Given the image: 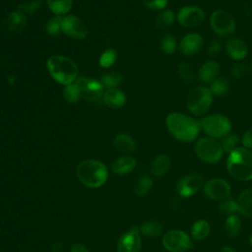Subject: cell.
<instances>
[{"label":"cell","mask_w":252,"mask_h":252,"mask_svg":"<svg viewBox=\"0 0 252 252\" xmlns=\"http://www.w3.org/2000/svg\"><path fill=\"white\" fill-rule=\"evenodd\" d=\"M165 125L170 135L182 143L196 141L200 132V121L185 113L170 112L165 118Z\"/></svg>","instance_id":"6da1fadb"},{"label":"cell","mask_w":252,"mask_h":252,"mask_svg":"<svg viewBox=\"0 0 252 252\" xmlns=\"http://www.w3.org/2000/svg\"><path fill=\"white\" fill-rule=\"evenodd\" d=\"M228 173L238 181L252 180V151L238 147L226 158Z\"/></svg>","instance_id":"7a4b0ae2"},{"label":"cell","mask_w":252,"mask_h":252,"mask_svg":"<svg viewBox=\"0 0 252 252\" xmlns=\"http://www.w3.org/2000/svg\"><path fill=\"white\" fill-rule=\"evenodd\" d=\"M76 174L80 182L89 188H98L108 178L106 165L95 159H85L81 161L77 165Z\"/></svg>","instance_id":"3957f363"},{"label":"cell","mask_w":252,"mask_h":252,"mask_svg":"<svg viewBox=\"0 0 252 252\" xmlns=\"http://www.w3.org/2000/svg\"><path fill=\"white\" fill-rule=\"evenodd\" d=\"M46 67L51 77L59 84L67 86L77 78L78 67L76 63L62 55H52L46 61Z\"/></svg>","instance_id":"277c9868"},{"label":"cell","mask_w":252,"mask_h":252,"mask_svg":"<svg viewBox=\"0 0 252 252\" xmlns=\"http://www.w3.org/2000/svg\"><path fill=\"white\" fill-rule=\"evenodd\" d=\"M213 94L205 86L192 88L186 97V106L194 116L205 115L212 106Z\"/></svg>","instance_id":"5b68a950"},{"label":"cell","mask_w":252,"mask_h":252,"mask_svg":"<svg viewBox=\"0 0 252 252\" xmlns=\"http://www.w3.org/2000/svg\"><path fill=\"white\" fill-rule=\"evenodd\" d=\"M199 121L201 129L207 134V136L218 140H220L230 133L232 127L230 119L220 113L206 115Z\"/></svg>","instance_id":"8992f818"},{"label":"cell","mask_w":252,"mask_h":252,"mask_svg":"<svg viewBox=\"0 0 252 252\" xmlns=\"http://www.w3.org/2000/svg\"><path fill=\"white\" fill-rule=\"evenodd\" d=\"M196 156L204 162L216 163L224 154L220 142L218 139L206 136L198 139L194 146Z\"/></svg>","instance_id":"52a82bcc"},{"label":"cell","mask_w":252,"mask_h":252,"mask_svg":"<svg viewBox=\"0 0 252 252\" xmlns=\"http://www.w3.org/2000/svg\"><path fill=\"white\" fill-rule=\"evenodd\" d=\"M212 31L220 37L230 36L236 30V22L233 16L224 9H217L210 16Z\"/></svg>","instance_id":"ba28073f"},{"label":"cell","mask_w":252,"mask_h":252,"mask_svg":"<svg viewBox=\"0 0 252 252\" xmlns=\"http://www.w3.org/2000/svg\"><path fill=\"white\" fill-rule=\"evenodd\" d=\"M161 242L168 252H185L193 247L192 238L181 229L168 230L162 236Z\"/></svg>","instance_id":"9c48e42d"},{"label":"cell","mask_w":252,"mask_h":252,"mask_svg":"<svg viewBox=\"0 0 252 252\" xmlns=\"http://www.w3.org/2000/svg\"><path fill=\"white\" fill-rule=\"evenodd\" d=\"M203 193L205 196L214 201H222L231 195L230 184L222 178L209 179L203 185Z\"/></svg>","instance_id":"30bf717a"},{"label":"cell","mask_w":252,"mask_h":252,"mask_svg":"<svg viewBox=\"0 0 252 252\" xmlns=\"http://www.w3.org/2000/svg\"><path fill=\"white\" fill-rule=\"evenodd\" d=\"M75 84L77 85L80 91L81 97L85 98L86 100L95 101L99 99L104 94V87L102 86L101 82L97 80L87 77H81L77 79Z\"/></svg>","instance_id":"8fae6325"},{"label":"cell","mask_w":252,"mask_h":252,"mask_svg":"<svg viewBox=\"0 0 252 252\" xmlns=\"http://www.w3.org/2000/svg\"><path fill=\"white\" fill-rule=\"evenodd\" d=\"M61 29L62 32L69 37L78 40L86 38L89 32L86 24L80 18L74 15L62 17Z\"/></svg>","instance_id":"7c38bea8"},{"label":"cell","mask_w":252,"mask_h":252,"mask_svg":"<svg viewBox=\"0 0 252 252\" xmlns=\"http://www.w3.org/2000/svg\"><path fill=\"white\" fill-rule=\"evenodd\" d=\"M204 185V178L201 174L193 173L185 175L176 183V192L180 197L188 198L195 195Z\"/></svg>","instance_id":"4fadbf2b"},{"label":"cell","mask_w":252,"mask_h":252,"mask_svg":"<svg viewBox=\"0 0 252 252\" xmlns=\"http://www.w3.org/2000/svg\"><path fill=\"white\" fill-rule=\"evenodd\" d=\"M205 20V12L198 6H184L177 13V21L184 28H194Z\"/></svg>","instance_id":"5bb4252c"},{"label":"cell","mask_w":252,"mask_h":252,"mask_svg":"<svg viewBox=\"0 0 252 252\" xmlns=\"http://www.w3.org/2000/svg\"><path fill=\"white\" fill-rule=\"evenodd\" d=\"M142 240L138 226L131 227L118 240L117 252H140Z\"/></svg>","instance_id":"9a60e30c"},{"label":"cell","mask_w":252,"mask_h":252,"mask_svg":"<svg viewBox=\"0 0 252 252\" xmlns=\"http://www.w3.org/2000/svg\"><path fill=\"white\" fill-rule=\"evenodd\" d=\"M204 44L203 36L198 32H190L182 37L179 50L185 56H194L200 52Z\"/></svg>","instance_id":"2e32d148"},{"label":"cell","mask_w":252,"mask_h":252,"mask_svg":"<svg viewBox=\"0 0 252 252\" xmlns=\"http://www.w3.org/2000/svg\"><path fill=\"white\" fill-rule=\"evenodd\" d=\"M27 17L20 10L9 13L3 20V29L5 32L16 34L23 32L27 26Z\"/></svg>","instance_id":"e0dca14e"},{"label":"cell","mask_w":252,"mask_h":252,"mask_svg":"<svg viewBox=\"0 0 252 252\" xmlns=\"http://www.w3.org/2000/svg\"><path fill=\"white\" fill-rule=\"evenodd\" d=\"M224 48L226 55L235 61L243 60L248 54L247 44L237 37L228 38L225 42Z\"/></svg>","instance_id":"ac0fdd59"},{"label":"cell","mask_w":252,"mask_h":252,"mask_svg":"<svg viewBox=\"0 0 252 252\" xmlns=\"http://www.w3.org/2000/svg\"><path fill=\"white\" fill-rule=\"evenodd\" d=\"M220 72V67L217 61L209 60L201 65L198 70V80L202 84L210 85L214 80H216Z\"/></svg>","instance_id":"d6986e66"},{"label":"cell","mask_w":252,"mask_h":252,"mask_svg":"<svg viewBox=\"0 0 252 252\" xmlns=\"http://www.w3.org/2000/svg\"><path fill=\"white\" fill-rule=\"evenodd\" d=\"M102 99L109 108L117 109V108H121L125 104L126 95L119 89L113 88V89H108L107 91L104 92L102 95Z\"/></svg>","instance_id":"ffe728a7"},{"label":"cell","mask_w":252,"mask_h":252,"mask_svg":"<svg viewBox=\"0 0 252 252\" xmlns=\"http://www.w3.org/2000/svg\"><path fill=\"white\" fill-rule=\"evenodd\" d=\"M171 166V158L167 154L158 155L152 162L150 171L156 177L164 176Z\"/></svg>","instance_id":"44dd1931"},{"label":"cell","mask_w":252,"mask_h":252,"mask_svg":"<svg viewBox=\"0 0 252 252\" xmlns=\"http://www.w3.org/2000/svg\"><path fill=\"white\" fill-rule=\"evenodd\" d=\"M237 212L246 218L252 217V189L243 190L236 200Z\"/></svg>","instance_id":"7402d4cb"},{"label":"cell","mask_w":252,"mask_h":252,"mask_svg":"<svg viewBox=\"0 0 252 252\" xmlns=\"http://www.w3.org/2000/svg\"><path fill=\"white\" fill-rule=\"evenodd\" d=\"M136 166V160L134 158L126 156L121 157L114 160V162L111 164V168L114 173L118 175H125L130 173Z\"/></svg>","instance_id":"603a6c76"},{"label":"cell","mask_w":252,"mask_h":252,"mask_svg":"<svg viewBox=\"0 0 252 252\" xmlns=\"http://www.w3.org/2000/svg\"><path fill=\"white\" fill-rule=\"evenodd\" d=\"M114 147L122 153L131 154L136 149V143L134 139L127 134H118L113 140Z\"/></svg>","instance_id":"cb8c5ba5"},{"label":"cell","mask_w":252,"mask_h":252,"mask_svg":"<svg viewBox=\"0 0 252 252\" xmlns=\"http://www.w3.org/2000/svg\"><path fill=\"white\" fill-rule=\"evenodd\" d=\"M211 232V225L206 220H198L191 226V238L201 241L206 239Z\"/></svg>","instance_id":"d4e9b609"},{"label":"cell","mask_w":252,"mask_h":252,"mask_svg":"<svg viewBox=\"0 0 252 252\" xmlns=\"http://www.w3.org/2000/svg\"><path fill=\"white\" fill-rule=\"evenodd\" d=\"M140 233L146 237H158L162 233V224L156 220H147L139 227Z\"/></svg>","instance_id":"484cf974"},{"label":"cell","mask_w":252,"mask_h":252,"mask_svg":"<svg viewBox=\"0 0 252 252\" xmlns=\"http://www.w3.org/2000/svg\"><path fill=\"white\" fill-rule=\"evenodd\" d=\"M242 222L240 218L233 214L226 217L224 221V231L225 233L230 237H235L238 235V233L241 230Z\"/></svg>","instance_id":"4316f807"},{"label":"cell","mask_w":252,"mask_h":252,"mask_svg":"<svg viewBox=\"0 0 252 252\" xmlns=\"http://www.w3.org/2000/svg\"><path fill=\"white\" fill-rule=\"evenodd\" d=\"M213 94V95L216 96H221L228 93L230 89L229 81L224 77H218L216 80H214L208 87Z\"/></svg>","instance_id":"83f0119b"},{"label":"cell","mask_w":252,"mask_h":252,"mask_svg":"<svg viewBox=\"0 0 252 252\" xmlns=\"http://www.w3.org/2000/svg\"><path fill=\"white\" fill-rule=\"evenodd\" d=\"M46 2L49 10L57 16L68 13L73 5V0H46Z\"/></svg>","instance_id":"f1b7e54d"},{"label":"cell","mask_w":252,"mask_h":252,"mask_svg":"<svg viewBox=\"0 0 252 252\" xmlns=\"http://www.w3.org/2000/svg\"><path fill=\"white\" fill-rule=\"evenodd\" d=\"M175 21V15L172 10H162L156 19V27L159 30H166L170 28Z\"/></svg>","instance_id":"f546056e"},{"label":"cell","mask_w":252,"mask_h":252,"mask_svg":"<svg viewBox=\"0 0 252 252\" xmlns=\"http://www.w3.org/2000/svg\"><path fill=\"white\" fill-rule=\"evenodd\" d=\"M153 185H154L153 179L148 175H143L136 181L134 185V192L137 196L144 197L150 192Z\"/></svg>","instance_id":"4dcf8cb0"},{"label":"cell","mask_w":252,"mask_h":252,"mask_svg":"<svg viewBox=\"0 0 252 252\" xmlns=\"http://www.w3.org/2000/svg\"><path fill=\"white\" fill-rule=\"evenodd\" d=\"M220 142L223 152L226 154H229L232 151H234L236 148H238L237 145L239 144V142H241V139L237 134L230 132L226 136L221 138Z\"/></svg>","instance_id":"1f68e13d"},{"label":"cell","mask_w":252,"mask_h":252,"mask_svg":"<svg viewBox=\"0 0 252 252\" xmlns=\"http://www.w3.org/2000/svg\"><path fill=\"white\" fill-rule=\"evenodd\" d=\"M159 46L163 53L173 54L177 49V42H176L175 37L172 34L166 33L160 38Z\"/></svg>","instance_id":"d6a6232c"},{"label":"cell","mask_w":252,"mask_h":252,"mask_svg":"<svg viewBox=\"0 0 252 252\" xmlns=\"http://www.w3.org/2000/svg\"><path fill=\"white\" fill-rule=\"evenodd\" d=\"M122 81H123V76L117 72L104 74L100 79L102 86L104 88H108V89L116 88L117 86H119L122 83Z\"/></svg>","instance_id":"836d02e7"},{"label":"cell","mask_w":252,"mask_h":252,"mask_svg":"<svg viewBox=\"0 0 252 252\" xmlns=\"http://www.w3.org/2000/svg\"><path fill=\"white\" fill-rule=\"evenodd\" d=\"M63 96L65 100L69 103H76L81 97L80 91L75 83H72L70 85L65 86L63 90Z\"/></svg>","instance_id":"e575fe53"},{"label":"cell","mask_w":252,"mask_h":252,"mask_svg":"<svg viewBox=\"0 0 252 252\" xmlns=\"http://www.w3.org/2000/svg\"><path fill=\"white\" fill-rule=\"evenodd\" d=\"M219 211L226 216L233 215L237 212V203L236 200L232 199L231 197H228L222 201H220L218 205Z\"/></svg>","instance_id":"d590c367"},{"label":"cell","mask_w":252,"mask_h":252,"mask_svg":"<svg viewBox=\"0 0 252 252\" xmlns=\"http://www.w3.org/2000/svg\"><path fill=\"white\" fill-rule=\"evenodd\" d=\"M178 74L180 78L186 83H192L195 79V74L192 66L187 62H180L178 64Z\"/></svg>","instance_id":"8d00e7d4"},{"label":"cell","mask_w":252,"mask_h":252,"mask_svg":"<svg viewBox=\"0 0 252 252\" xmlns=\"http://www.w3.org/2000/svg\"><path fill=\"white\" fill-rule=\"evenodd\" d=\"M42 0H23L18 6V10L22 11L26 15H33L40 7Z\"/></svg>","instance_id":"74e56055"},{"label":"cell","mask_w":252,"mask_h":252,"mask_svg":"<svg viewBox=\"0 0 252 252\" xmlns=\"http://www.w3.org/2000/svg\"><path fill=\"white\" fill-rule=\"evenodd\" d=\"M117 59V53L114 49H106L99 57V65L103 68H108L112 66Z\"/></svg>","instance_id":"f35d334b"},{"label":"cell","mask_w":252,"mask_h":252,"mask_svg":"<svg viewBox=\"0 0 252 252\" xmlns=\"http://www.w3.org/2000/svg\"><path fill=\"white\" fill-rule=\"evenodd\" d=\"M61 22H62L61 16H56L50 19L46 24V32L52 36L58 35L62 32Z\"/></svg>","instance_id":"ab89813d"},{"label":"cell","mask_w":252,"mask_h":252,"mask_svg":"<svg viewBox=\"0 0 252 252\" xmlns=\"http://www.w3.org/2000/svg\"><path fill=\"white\" fill-rule=\"evenodd\" d=\"M168 0H142V3L149 9L158 11L163 10L167 5Z\"/></svg>","instance_id":"60d3db41"},{"label":"cell","mask_w":252,"mask_h":252,"mask_svg":"<svg viewBox=\"0 0 252 252\" xmlns=\"http://www.w3.org/2000/svg\"><path fill=\"white\" fill-rule=\"evenodd\" d=\"M248 73V67L243 63H236L231 68V74L236 79H241L245 77Z\"/></svg>","instance_id":"b9f144b4"},{"label":"cell","mask_w":252,"mask_h":252,"mask_svg":"<svg viewBox=\"0 0 252 252\" xmlns=\"http://www.w3.org/2000/svg\"><path fill=\"white\" fill-rule=\"evenodd\" d=\"M221 50V44L220 41L219 39H213L207 48V53L210 57H214L216 55H218Z\"/></svg>","instance_id":"7bdbcfd3"},{"label":"cell","mask_w":252,"mask_h":252,"mask_svg":"<svg viewBox=\"0 0 252 252\" xmlns=\"http://www.w3.org/2000/svg\"><path fill=\"white\" fill-rule=\"evenodd\" d=\"M241 144L244 148L252 151V128L248 129L241 137Z\"/></svg>","instance_id":"ee69618b"},{"label":"cell","mask_w":252,"mask_h":252,"mask_svg":"<svg viewBox=\"0 0 252 252\" xmlns=\"http://www.w3.org/2000/svg\"><path fill=\"white\" fill-rule=\"evenodd\" d=\"M71 252H90V251L82 243H75L71 247Z\"/></svg>","instance_id":"f6af8a7d"},{"label":"cell","mask_w":252,"mask_h":252,"mask_svg":"<svg viewBox=\"0 0 252 252\" xmlns=\"http://www.w3.org/2000/svg\"><path fill=\"white\" fill-rule=\"evenodd\" d=\"M220 252H236L233 248L229 247V246H222L220 250Z\"/></svg>","instance_id":"bcb514c9"},{"label":"cell","mask_w":252,"mask_h":252,"mask_svg":"<svg viewBox=\"0 0 252 252\" xmlns=\"http://www.w3.org/2000/svg\"><path fill=\"white\" fill-rule=\"evenodd\" d=\"M15 82H16V79H15L14 75H9V76H8V83H9L10 85H13Z\"/></svg>","instance_id":"7dc6e473"},{"label":"cell","mask_w":252,"mask_h":252,"mask_svg":"<svg viewBox=\"0 0 252 252\" xmlns=\"http://www.w3.org/2000/svg\"><path fill=\"white\" fill-rule=\"evenodd\" d=\"M248 241H249L250 245H252V233L250 234V236H249V238H248Z\"/></svg>","instance_id":"c3c4849f"},{"label":"cell","mask_w":252,"mask_h":252,"mask_svg":"<svg viewBox=\"0 0 252 252\" xmlns=\"http://www.w3.org/2000/svg\"><path fill=\"white\" fill-rule=\"evenodd\" d=\"M250 71H251V73H252V63H251V65H250Z\"/></svg>","instance_id":"681fc988"}]
</instances>
